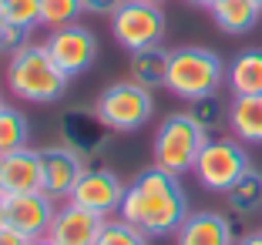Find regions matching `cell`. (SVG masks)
Here are the masks:
<instances>
[{
	"mask_svg": "<svg viewBox=\"0 0 262 245\" xmlns=\"http://www.w3.org/2000/svg\"><path fill=\"white\" fill-rule=\"evenodd\" d=\"M54 198L44 192H31V195H14L7 198V222L14 229H20L24 235H31L34 242L37 238H47V229L54 222Z\"/></svg>",
	"mask_w": 262,
	"mask_h": 245,
	"instance_id": "obj_13",
	"label": "cell"
},
{
	"mask_svg": "<svg viewBox=\"0 0 262 245\" xmlns=\"http://www.w3.org/2000/svg\"><path fill=\"white\" fill-rule=\"evenodd\" d=\"M188 4H195V7H215L219 0H188Z\"/></svg>",
	"mask_w": 262,
	"mask_h": 245,
	"instance_id": "obj_31",
	"label": "cell"
},
{
	"mask_svg": "<svg viewBox=\"0 0 262 245\" xmlns=\"http://www.w3.org/2000/svg\"><path fill=\"white\" fill-rule=\"evenodd\" d=\"M94 115L108 131H138L148 124V118L155 115V98L148 87H141L138 81H118V84L104 87L94 104Z\"/></svg>",
	"mask_w": 262,
	"mask_h": 245,
	"instance_id": "obj_5",
	"label": "cell"
},
{
	"mask_svg": "<svg viewBox=\"0 0 262 245\" xmlns=\"http://www.w3.org/2000/svg\"><path fill=\"white\" fill-rule=\"evenodd\" d=\"M168 57H171V51H165L162 44L135 51L131 54V81H138L148 91L165 87V81H168Z\"/></svg>",
	"mask_w": 262,
	"mask_h": 245,
	"instance_id": "obj_17",
	"label": "cell"
},
{
	"mask_svg": "<svg viewBox=\"0 0 262 245\" xmlns=\"http://www.w3.org/2000/svg\"><path fill=\"white\" fill-rule=\"evenodd\" d=\"M225 84L232 94H262V47H246L232 57Z\"/></svg>",
	"mask_w": 262,
	"mask_h": 245,
	"instance_id": "obj_16",
	"label": "cell"
},
{
	"mask_svg": "<svg viewBox=\"0 0 262 245\" xmlns=\"http://www.w3.org/2000/svg\"><path fill=\"white\" fill-rule=\"evenodd\" d=\"M124 0H81L84 14H115Z\"/></svg>",
	"mask_w": 262,
	"mask_h": 245,
	"instance_id": "obj_28",
	"label": "cell"
},
{
	"mask_svg": "<svg viewBox=\"0 0 262 245\" xmlns=\"http://www.w3.org/2000/svg\"><path fill=\"white\" fill-rule=\"evenodd\" d=\"M208 135L195 124V118L188 111L182 115H168L158 131H155V141H151V154H155V168L168 171V175H185V171L195 168L202 148H205Z\"/></svg>",
	"mask_w": 262,
	"mask_h": 245,
	"instance_id": "obj_4",
	"label": "cell"
},
{
	"mask_svg": "<svg viewBox=\"0 0 262 245\" xmlns=\"http://www.w3.org/2000/svg\"><path fill=\"white\" fill-rule=\"evenodd\" d=\"M188 115L195 118V124L205 131L208 138H212L222 124H229V107L222 104V98H219V94H208V98L188 101Z\"/></svg>",
	"mask_w": 262,
	"mask_h": 245,
	"instance_id": "obj_22",
	"label": "cell"
},
{
	"mask_svg": "<svg viewBox=\"0 0 262 245\" xmlns=\"http://www.w3.org/2000/svg\"><path fill=\"white\" fill-rule=\"evenodd\" d=\"M255 4H259V7H262V0H255Z\"/></svg>",
	"mask_w": 262,
	"mask_h": 245,
	"instance_id": "obj_36",
	"label": "cell"
},
{
	"mask_svg": "<svg viewBox=\"0 0 262 245\" xmlns=\"http://www.w3.org/2000/svg\"><path fill=\"white\" fill-rule=\"evenodd\" d=\"M71 77L54 64L47 44H24L10 54L7 64V91L31 104H54L64 98Z\"/></svg>",
	"mask_w": 262,
	"mask_h": 245,
	"instance_id": "obj_2",
	"label": "cell"
},
{
	"mask_svg": "<svg viewBox=\"0 0 262 245\" xmlns=\"http://www.w3.org/2000/svg\"><path fill=\"white\" fill-rule=\"evenodd\" d=\"M0 225H7V195H0Z\"/></svg>",
	"mask_w": 262,
	"mask_h": 245,
	"instance_id": "obj_30",
	"label": "cell"
},
{
	"mask_svg": "<svg viewBox=\"0 0 262 245\" xmlns=\"http://www.w3.org/2000/svg\"><path fill=\"white\" fill-rule=\"evenodd\" d=\"M7 27V14H4V4H0V31Z\"/></svg>",
	"mask_w": 262,
	"mask_h": 245,
	"instance_id": "obj_32",
	"label": "cell"
},
{
	"mask_svg": "<svg viewBox=\"0 0 262 245\" xmlns=\"http://www.w3.org/2000/svg\"><path fill=\"white\" fill-rule=\"evenodd\" d=\"M31 245H57V242H51V238H37V242H31Z\"/></svg>",
	"mask_w": 262,
	"mask_h": 245,
	"instance_id": "obj_33",
	"label": "cell"
},
{
	"mask_svg": "<svg viewBox=\"0 0 262 245\" xmlns=\"http://www.w3.org/2000/svg\"><path fill=\"white\" fill-rule=\"evenodd\" d=\"M208 10H212V20L219 24V31L225 34H249L262 17V7L255 0H219Z\"/></svg>",
	"mask_w": 262,
	"mask_h": 245,
	"instance_id": "obj_18",
	"label": "cell"
},
{
	"mask_svg": "<svg viewBox=\"0 0 262 245\" xmlns=\"http://www.w3.org/2000/svg\"><path fill=\"white\" fill-rule=\"evenodd\" d=\"M47 51H51L54 64L64 74L77 77V74H84L94 64V57H98V37H94V31H88L81 24H71V27H61V31H51Z\"/></svg>",
	"mask_w": 262,
	"mask_h": 245,
	"instance_id": "obj_9",
	"label": "cell"
},
{
	"mask_svg": "<svg viewBox=\"0 0 262 245\" xmlns=\"http://www.w3.org/2000/svg\"><path fill=\"white\" fill-rule=\"evenodd\" d=\"M84 14L81 0H40V24L51 27V31H61L77 24V17Z\"/></svg>",
	"mask_w": 262,
	"mask_h": 245,
	"instance_id": "obj_23",
	"label": "cell"
},
{
	"mask_svg": "<svg viewBox=\"0 0 262 245\" xmlns=\"http://www.w3.org/2000/svg\"><path fill=\"white\" fill-rule=\"evenodd\" d=\"M249 168H252V161H249V151L239 138H208L192 171L202 188L225 195Z\"/></svg>",
	"mask_w": 262,
	"mask_h": 245,
	"instance_id": "obj_6",
	"label": "cell"
},
{
	"mask_svg": "<svg viewBox=\"0 0 262 245\" xmlns=\"http://www.w3.org/2000/svg\"><path fill=\"white\" fill-rule=\"evenodd\" d=\"M225 205H229L232 215L239 218H252V215L262 212V171L249 168L239 182L225 192Z\"/></svg>",
	"mask_w": 262,
	"mask_h": 245,
	"instance_id": "obj_19",
	"label": "cell"
},
{
	"mask_svg": "<svg viewBox=\"0 0 262 245\" xmlns=\"http://www.w3.org/2000/svg\"><path fill=\"white\" fill-rule=\"evenodd\" d=\"M0 107H4V98H0Z\"/></svg>",
	"mask_w": 262,
	"mask_h": 245,
	"instance_id": "obj_35",
	"label": "cell"
},
{
	"mask_svg": "<svg viewBox=\"0 0 262 245\" xmlns=\"http://www.w3.org/2000/svg\"><path fill=\"white\" fill-rule=\"evenodd\" d=\"M7 24H17L24 31H34L40 24V0H0Z\"/></svg>",
	"mask_w": 262,
	"mask_h": 245,
	"instance_id": "obj_25",
	"label": "cell"
},
{
	"mask_svg": "<svg viewBox=\"0 0 262 245\" xmlns=\"http://www.w3.org/2000/svg\"><path fill=\"white\" fill-rule=\"evenodd\" d=\"M104 229V215L88 212V208L74 205V202H64L54 212V222L47 229V238L57 245H94Z\"/></svg>",
	"mask_w": 262,
	"mask_h": 245,
	"instance_id": "obj_11",
	"label": "cell"
},
{
	"mask_svg": "<svg viewBox=\"0 0 262 245\" xmlns=\"http://www.w3.org/2000/svg\"><path fill=\"white\" fill-rule=\"evenodd\" d=\"M148 4H158V7H162V4H168V0H148Z\"/></svg>",
	"mask_w": 262,
	"mask_h": 245,
	"instance_id": "obj_34",
	"label": "cell"
},
{
	"mask_svg": "<svg viewBox=\"0 0 262 245\" xmlns=\"http://www.w3.org/2000/svg\"><path fill=\"white\" fill-rule=\"evenodd\" d=\"M235 245H262V232H246L242 238H235Z\"/></svg>",
	"mask_w": 262,
	"mask_h": 245,
	"instance_id": "obj_29",
	"label": "cell"
},
{
	"mask_svg": "<svg viewBox=\"0 0 262 245\" xmlns=\"http://www.w3.org/2000/svg\"><path fill=\"white\" fill-rule=\"evenodd\" d=\"M229 128L242 145H262V94H232Z\"/></svg>",
	"mask_w": 262,
	"mask_h": 245,
	"instance_id": "obj_15",
	"label": "cell"
},
{
	"mask_svg": "<svg viewBox=\"0 0 262 245\" xmlns=\"http://www.w3.org/2000/svg\"><path fill=\"white\" fill-rule=\"evenodd\" d=\"M27 138H31V128H27V118L17 111V107H0V158L10 151H20L27 148Z\"/></svg>",
	"mask_w": 262,
	"mask_h": 245,
	"instance_id": "obj_21",
	"label": "cell"
},
{
	"mask_svg": "<svg viewBox=\"0 0 262 245\" xmlns=\"http://www.w3.org/2000/svg\"><path fill=\"white\" fill-rule=\"evenodd\" d=\"M34 238L31 235H24L20 229H14V225H0V245H31Z\"/></svg>",
	"mask_w": 262,
	"mask_h": 245,
	"instance_id": "obj_27",
	"label": "cell"
},
{
	"mask_svg": "<svg viewBox=\"0 0 262 245\" xmlns=\"http://www.w3.org/2000/svg\"><path fill=\"white\" fill-rule=\"evenodd\" d=\"M118 215L138 232H145L148 238L171 235L188 218L185 188H182L178 175H168L162 168H148L124 188V202Z\"/></svg>",
	"mask_w": 262,
	"mask_h": 245,
	"instance_id": "obj_1",
	"label": "cell"
},
{
	"mask_svg": "<svg viewBox=\"0 0 262 245\" xmlns=\"http://www.w3.org/2000/svg\"><path fill=\"white\" fill-rule=\"evenodd\" d=\"M98 128H104V124L98 121V115H84V111H68L64 115V141H68L71 148H77V151L84 154H98L101 148V138H98Z\"/></svg>",
	"mask_w": 262,
	"mask_h": 245,
	"instance_id": "obj_20",
	"label": "cell"
},
{
	"mask_svg": "<svg viewBox=\"0 0 262 245\" xmlns=\"http://www.w3.org/2000/svg\"><path fill=\"white\" fill-rule=\"evenodd\" d=\"M27 34H31V31H24V27H17V24H7V27L0 31V51L17 54L24 44H31V40H27Z\"/></svg>",
	"mask_w": 262,
	"mask_h": 245,
	"instance_id": "obj_26",
	"label": "cell"
},
{
	"mask_svg": "<svg viewBox=\"0 0 262 245\" xmlns=\"http://www.w3.org/2000/svg\"><path fill=\"white\" fill-rule=\"evenodd\" d=\"M124 188H128V185H121V178L111 168H88L84 175H81V182L74 185V192H71L68 202L88 208V212H98V215H104V218H115V215L121 212Z\"/></svg>",
	"mask_w": 262,
	"mask_h": 245,
	"instance_id": "obj_8",
	"label": "cell"
},
{
	"mask_svg": "<svg viewBox=\"0 0 262 245\" xmlns=\"http://www.w3.org/2000/svg\"><path fill=\"white\" fill-rule=\"evenodd\" d=\"M40 175H44V195L51 198H71L74 185L88 171L84 154L71 145H51L40 148Z\"/></svg>",
	"mask_w": 262,
	"mask_h": 245,
	"instance_id": "obj_10",
	"label": "cell"
},
{
	"mask_svg": "<svg viewBox=\"0 0 262 245\" xmlns=\"http://www.w3.org/2000/svg\"><path fill=\"white\" fill-rule=\"evenodd\" d=\"M44 192V175H40V154L34 148H20L0 158V195H31Z\"/></svg>",
	"mask_w": 262,
	"mask_h": 245,
	"instance_id": "obj_12",
	"label": "cell"
},
{
	"mask_svg": "<svg viewBox=\"0 0 262 245\" xmlns=\"http://www.w3.org/2000/svg\"><path fill=\"white\" fill-rule=\"evenodd\" d=\"M175 245H235L232 222L222 212H188L175 232Z\"/></svg>",
	"mask_w": 262,
	"mask_h": 245,
	"instance_id": "obj_14",
	"label": "cell"
},
{
	"mask_svg": "<svg viewBox=\"0 0 262 245\" xmlns=\"http://www.w3.org/2000/svg\"><path fill=\"white\" fill-rule=\"evenodd\" d=\"M94 245H148V235L118 215V218H104V229H101Z\"/></svg>",
	"mask_w": 262,
	"mask_h": 245,
	"instance_id": "obj_24",
	"label": "cell"
},
{
	"mask_svg": "<svg viewBox=\"0 0 262 245\" xmlns=\"http://www.w3.org/2000/svg\"><path fill=\"white\" fill-rule=\"evenodd\" d=\"M225 68L222 57L208 47H175L168 57V87L182 101H199L208 94H219L225 84Z\"/></svg>",
	"mask_w": 262,
	"mask_h": 245,
	"instance_id": "obj_3",
	"label": "cell"
},
{
	"mask_svg": "<svg viewBox=\"0 0 262 245\" xmlns=\"http://www.w3.org/2000/svg\"><path fill=\"white\" fill-rule=\"evenodd\" d=\"M111 34L124 51H145L162 44L165 37V10L148 0H124L111 14Z\"/></svg>",
	"mask_w": 262,
	"mask_h": 245,
	"instance_id": "obj_7",
	"label": "cell"
}]
</instances>
